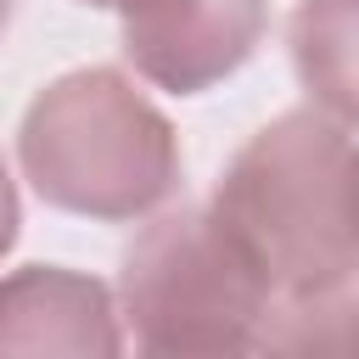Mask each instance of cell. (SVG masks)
<instances>
[{"mask_svg":"<svg viewBox=\"0 0 359 359\" xmlns=\"http://www.w3.org/2000/svg\"><path fill=\"white\" fill-rule=\"evenodd\" d=\"M123 11V50L163 90H208L252 50L264 0H112Z\"/></svg>","mask_w":359,"mask_h":359,"instance_id":"4","label":"cell"},{"mask_svg":"<svg viewBox=\"0 0 359 359\" xmlns=\"http://www.w3.org/2000/svg\"><path fill=\"white\" fill-rule=\"evenodd\" d=\"M90 6H112V0H90Z\"/></svg>","mask_w":359,"mask_h":359,"instance_id":"10","label":"cell"},{"mask_svg":"<svg viewBox=\"0 0 359 359\" xmlns=\"http://www.w3.org/2000/svg\"><path fill=\"white\" fill-rule=\"evenodd\" d=\"M11 230H17V196H11V180L0 168V252L11 247Z\"/></svg>","mask_w":359,"mask_h":359,"instance_id":"8","label":"cell"},{"mask_svg":"<svg viewBox=\"0 0 359 359\" xmlns=\"http://www.w3.org/2000/svg\"><path fill=\"white\" fill-rule=\"evenodd\" d=\"M264 348H325V353H359V297H303L280 331H264Z\"/></svg>","mask_w":359,"mask_h":359,"instance_id":"7","label":"cell"},{"mask_svg":"<svg viewBox=\"0 0 359 359\" xmlns=\"http://www.w3.org/2000/svg\"><path fill=\"white\" fill-rule=\"evenodd\" d=\"M22 168L67 213L135 219L174 191L180 151L168 123L118 73H73L28 107Z\"/></svg>","mask_w":359,"mask_h":359,"instance_id":"2","label":"cell"},{"mask_svg":"<svg viewBox=\"0 0 359 359\" xmlns=\"http://www.w3.org/2000/svg\"><path fill=\"white\" fill-rule=\"evenodd\" d=\"M6 11H11V0H0V22H6Z\"/></svg>","mask_w":359,"mask_h":359,"instance_id":"9","label":"cell"},{"mask_svg":"<svg viewBox=\"0 0 359 359\" xmlns=\"http://www.w3.org/2000/svg\"><path fill=\"white\" fill-rule=\"evenodd\" d=\"M292 56L309 95L359 123V0H303L292 17Z\"/></svg>","mask_w":359,"mask_h":359,"instance_id":"6","label":"cell"},{"mask_svg":"<svg viewBox=\"0 0 359 359\" xmlns=\"http://www.w3.org/2000/svg\"><path fill=\"white\" fill-rule=\"evenodd\" d=\"M123 303L151 353H230L258 342L269 280L219 224V213H174L140 236L123 269Z\"/></svg>","mask_w":359,"mask_h":359,"instance_id":"3","label":"cell"},{"mask_svg":"<svg viewBox=\"0 0 359 359\" xmlns=\"http://www.w3.org/2000/svg\"><path fill=\"white\" fill-rule=\"evenodd\" d=\"M213 213L269 292H342L359 275V146L331 118L292 112L230 163Z\"/></svg>","mask_w":359,"mask_h":359,"instance_id":"1","label":"cell"},{"mask_svg":"<svg viewBox=\"0 0 359 359\" xmlns=\"http://www.w3.org/2000/svg\"><path fill=\"white\" fill-rule=\"evenodd\" d=\"M112 353L107 292L67 269H22L0 286V353Z\"/></svg>","mask_w":359,"mask_h":359,"instance_id":"5","label":"cell"}]
</instances>
